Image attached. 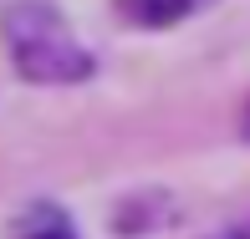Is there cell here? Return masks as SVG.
Returning <instances> with one entry per match:
<instances>
[{
    "label": "cell",
    "mask_w": 250,
    "mask_h": 239,
    "mask_svg": "<svg viewBox=\"0 0 250 239\" xmlns=\"http://www.w3.org/2000/svg\"><path fill=\"white\" fill-rule=\"evenodd\" d=\"M0 36L16 72L36 87H72L92 76V51L66 31L51 0H16L0 16Z\"/></svg>",
    "instance_id": "6da1fadb"
},
{
    "label": "cell",
    "mask_w": 250,
    "mask_h": 239,
    "mask_svg": "<svg viewBox=\"0 0 250 239\" xmlns=\"http://www.w3.org/2000/svg\"><path fill=\"white\" fill-rule=\"evenodd\" d=\"M214 0H118V10L133 20V26H179V20L199 16V10H209Z\"/></svg>",
    "instance_id": "7a4b0ae2"
},
{
    "label": "cell",
    "mask_w": 250,
    "mask_h": 239,
    "mask_svg": "<svg viewBox=\"0 0 250 239\" xmlns=\"http://www.w3.org/2000/svg\"><path fill=\"white\" fill-rule=\"evenodd\" d=\"M31 239H77V234H66V229H46V234H31Z\"/></svg>",
    "instance_id": "3957f363"
}]
</instances>
